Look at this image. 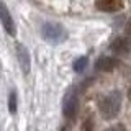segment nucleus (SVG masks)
Instances as JSON below:
<instances>
[{"label":"nucleus","mask_w":131,"mask_h":131,"mask_svg":"<svg viewBox=\"0 0 131 131\" xmlns=\"http://www.w3.org/2000/svg\"><path fill=\"white\" fill-rule=\"evenodd\" d=\"M95 66H97L98 71H112L115 66H116V61L112 59V57H100Z\"/></svg>","instance_id":"obj_6"},{"label":"nucleus","mask_w":131,"mask_h":131,"mask_svg":"<svg viewBox=\"0 0 131 131\" xmlns=\"http://www.w3.org/2000/svg\"><path fill=\"white\" fill-rule=\"evenodd\" d=\"M128 97H129V100H131V87H129V90H128Z\"/></svg>","instance_id":"obj_9"},{"label":"nucleus","mask_w":131,"mask_h":131,"mask_svg":"<svg viewBox=\"0 0 131 131\" xmlns=\"http://www.w3.org/2000/svg\"><path fill=\"white\" fill-rule=\"evenodd\" d=\"M16 108H18V95H16V90H10L8 93V112L12 115L16 113Z\"/></svg>","instance_id":"obj_7"},{"label":"nucleus","mask_w":131,"mask_h":131,"mask_svg":"<svg viewBox=\"0 0 131 131\" xmlns=\"http://www.w3.org/2000/svg\"><path fill=\"white\" fill-rule=\"evenodd\" d=\"M85 66H87V57H80V59L75 61V64H74V69H75L77 72H80V71H84Z\"/></svg>","instance_id":"obj_8"},{"label":"nucleus","mask_w":131,"mask_h":131,"mask_svg":"<svg viewBox=\"0 0 131 131\" xmlns=\"http://www.w3.org/2000/svg\"><path fill=\"white\" fill-rule=\"evenodd\" d=\"M0 23H2L3 30L7 31V35L15 36L16 35V28H15V21H13V16L10 15L7 5L3 2H0Z\"/></svg>","instance_id":"obj_2"},{"label":"nucleus","mask_w":131,"mask_h":131,"mask_svg":"<svg viewBox=\"0 0 131 131\" xmlns=\"http://www.w3.org/2000/svg\"><path fill=\"white\" fill-rule=\"evenodd\" d=\"M41 35L48 43H61L66 38V31L57 23H44L41 28Z\"/></svg>","instance_id":"obj_1"},{"label":"nucleus","mask_w":131,"mask_h":131,"mask_svg":"<svg viewBox=\"0 0 131 131\" xmlns=\"http://www.w3.org/2000/svg\"><path fill=\"white\" fill-rule=\"evenodd\" d=\"M16 59H18L20 62V67H21V72L26 75L28 72H30V52H28V49L23 46L21 43H16Z\"/></svg>","instance_id":"obj_4"},{"label":"nucleus","mask_w":131,"mask_h":131,"mask_svg":"<svg viewBox=\"0 0 131 131\" xmlns=\"http://www.w3.org/2000/svg\"><path fill=\"white\" fill-rule=\"evenodd\" d=\"M95 7L100 12H106V13H115V12H120L125 7L123 0H97Z\"/></svg>","instance_id":"obj_3"},{"label":"nucleus","mask_w":131,"mask_h":131,"mask_svg":"<svg viewBox=\"0 0 131 131\" xmlns=\"http://www.w3.org/2000/svg\"><path fill=\"white\" fill-rule=\"evenodd\" d=\"M62 112L67 118H74V115L77 112V97L74 92H69L64 98V106H62Z\"/></svg>","instance_id":"obj_5"}]
</instances>
